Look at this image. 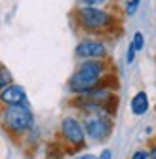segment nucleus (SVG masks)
<instances>
[{
  "mask_svg": "<svg viewBox=\"0 0 156 159\" xmlns=\"http://www.w3.org/2000/svg\"><path fill=\"white\" fill-rule=\"evenodd\" d=\"M71 25L76 34L91 38H116L122 34L124 15L114 8H90L76 6L71 11Z\"/></svg>",
  "mask_w": 156,
  "mask_h": 159,
  "instance_id": "obj_1",
  "label": "nucleus"
},
{
  "mask_svg": "<svg viewBox=\"0 0 156 159\" xmlns=\"http://www.w3.org/2000/svg\"><path fill=\"white\" fill-rule=\"evenodd\" d=\"M114 74V65L110 59H101V61H78L76 68L67 80V89L71 95H86L99 87L105 80Z\"/></svg>",
  "mask_w": 156,
  "mask_h": 159,
  "instance_id": "obj_2",
  "label": "nucleus"
},
{
  "mask_svg": "<svg viewBox=\"0 0 156 159\" xmlns=\"http://www.w3.org/2000/svg\"><path fill=\"white\" fill-rule=\"evenodd\" d=\"M34 123H36V117L31 104L0 108V125L13 140H19V138L32 133Z\"/></svg>",
  "mask_w": 156,
  "mask_h": 159,
  "instance_id": "obj_3",
  "label": "nucleus"
},
{
  "mask_svg": "<svg viewBox=\"0 0 156 159\" xmlns=\"http://www.w3.org/2000/svg\"><path fill=\"white\" fill-rule=\"evenodd\" d=\"M61 144H65L67 152H78L86 146V131L82 125V119L76 114H67L61 117L59 127H57Z\"/></svg>",
  "mask_w": 156,
  "mask_h": 159,
  "instance_id": "obj_4",
  "label": "nucleus"
},
{
  "mask_svg": "<svg viewBox=\"0 0 156 159\" xmlns=\"http://www.w3.org/2000/svg\"><path fill=\"white\" fill-rule=\"evenodd\" d=\"M82 125L86 138L93 144H103L112 136L114 131V116L109 114H82Z\"/></svg>",
  "mask_w": 156,
  "mask_h": 159,
  "instance_id": "obj_5",
  "label": "nucleus"
},
{
  "mask_svg": "<svg viewBox=\"0 0 156 159\" xmlns=\"http://www.w3.org/2000/svg\"><path fill=\"white\" fill-rule=\"evenodd\" d=\"M74 59L76 61H101L110 59V48L109 42L103 38H91L82 36L74 46Z\"/></svg>",
  "mask_w": 156,
  "mask_h": 159,
  "instance_id": "obj_6",
  "label": "nucleus"
},
{
  "mask_svg": "<svg viewBox=\"0 0 156 159\" xmlns=\"http://www.w3.org/2000/svg\"><path fill=\"white\" fill-rule=\"evenodd\" d=\"M21 104H29V101H27V91H25L23 85L12 84L6 89L0 91V108L21 106Z\"/></svg>",
  "mask_w": 156,
  "mask_h": 159,
  "instance_id": "obj_7",
  "label": "nucleus"
},
{
  "mask_svg": "<svg viewBox=\"0 0 156 159\" xmlns=\"http://www.w3.org/2000/svg\"><path fill=\"white\" fill-rule=\"evenodd\" d=\"M129 110L135 117H143L149 110H150V98H149V93L145 89H139L131 97L129 101Z\"/></svg>",
  "mask_w": 156,
  "mask_h": 159,
  "instance_id": "obj_8",
  "label": "nucleus"
},
{
  "mask_svg": "<svg viewBox=\"0 0 156 159\" xmlns=\"http://www.w3.org/2000/svg\"><path fill=\"white\" fill-rule=\"evenodd\" d=\"M12 84H15V82H13V74L10 72V68H8L6 65L0 63V91L6 89V87L12 85Z\"/></svg>",
  "mask_w": 156,
  "mask_h": 159,
  "instance_id": "obj_9",
  "label": "nucleus"
},
{
  "mask_svg": "<svg viewBox=\"0 0 156 159\" xmlns=\"http://www.w3.org/2000/svg\"><path fill=\"white\" fill-rule=\"evenodd\" d=\"M139 6H141V0H128V2L124 4V15L126 17H133L135 13H137Z\"/></svg>",
  "mask_w": 156,
  "mask_h": 159,
  "instance_id": "obj_10",
  "label": "nucleus"
},
{
  "mask_svg": "<svg viewBox=\"0 0 156 159\" xmlns=\"http://www.w3.org/2000/svg\"><path fill=\"white\" fill-rule=\"evenodd\" d=\"M112 0H78V6H90V8H109Z\"/></svg>",
  "mask_w": 156,
  "mask_h": 159,
  "instance_id": "obj_11",
  "label": "nucleus"
},
{
  "mask_svg": "<svg viewBox=\"0 0 156 159\" xmlns=\"http://www.w3.org/2000/svg\"><path fill=\"white\" fill-rule=\"evenodd\" d=\"M137 51H143V48H145V34L141 32V30H137V32H133V36H131V42H129Z\"/></svg>",
  "mask_w": 156,
  "mask_h": 159,
  "instance_id": "obj_12",
  "label": "nucleus"
},
{
  "mask_svg": "<svg viewBox=\"0 0 156 159\" xmlns=\"http://www.w3.org/2000/svg\"><path fill=\"white\" fill-rule=\"evenodd\" d=\"M129 159H150V152L149 148H137L129 155Z\"/></svg>",
  "mask_w": 156,
  "mask_h": 159,
  "instance_id": "obj_13",
  "label": "nucleus"
},
{
  "mask_svg": "<svg viewBox=\"0 0 156 159\" xmlns=\"http://www.w3.org/2000/svg\"><path fill=\"white\" fill-rule=\"evenodd\" d=\"M135 57H137V49L129 44L128 46V51H126V65H133L135 63Z\"/></svg>",
  "mask_w": 156,
  "mask_h": 159,
  "instance_id": "obj_14",
  "label": "nucleus"
},
{
  "mask_svg": "<svg viewBox=\"0 0 156 159\" xmlns=\"http://www.w3.org/2000/svg\"><path fill=\"white\" fill-rule=\"evenodd\" d=\"M99 159H112V150H109V148H105V150H101V153L97 155Z\"/></svg>",
  "mask_w": 156,
  "mask_h": 159,
  "instance_id": "obj_15",
  "label": "nucleus"
},
{
  "mask_svg": "<svg viewBox=\"0 0 156 159\" xmlns=\"http://www.w3.org/2000/svg\"><path fill=\"white\" fill-rule=\"evenodd\" d=\"M147 148L150 152V159H156V138H154V140H150V144Z\"/></svg>",
  "mask_w": 156,
  "mask_h": 159,
  "instance_id": "obj_16",
  "label": "nucleus"
},
{
  "mask_svg": "<svg viewBox=\"0 0 156 159\" xmlns=\"http://www.w3.org/2000/svg\"><path fill=\"white\" fill-rule=\"evenodd\" d=\"M71 159H99L97 155H91V153H84V155H78V157H71Z\"/></svg>",
  "mask_w": 156,
  "mask_h": 159,
  "instance_id": "obj_17",
  "label": "nucleus"
}]
</instances>
